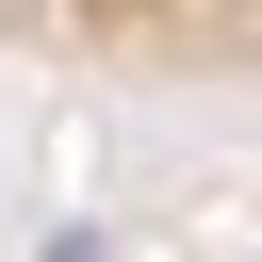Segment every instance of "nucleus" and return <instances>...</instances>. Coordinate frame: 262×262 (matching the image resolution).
Masks as SVG:
<instances>
[{"mask_svg": "<svg viewBox=\"0 0 262 262\" xmlns=\"http://www.w3.org/2000/svg\"><path fill=\"white\" fill-rule=\"evenodd\" d=\"M0 66L147 82V98H262V0H0Z\"/></svg>", "mask_w": 262, "mask_h": 262, "instance_id": "1", "label": "nucleus"}]
</instances>
